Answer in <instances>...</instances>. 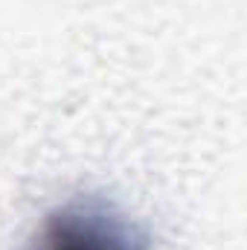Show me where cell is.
Listing matches in <instances>:
<instances>
[{
	"label": "cell",
	"mask_w": 247,
	"mask_h": 250,
	"mask_svg": "<svg viewBox=\"0 0 247 250\" xmlns=\"http://www.w3.org/2000/svg\"><path fill=\"white\" fill-rule=\"evenodd\" d=\"M151 239L108 201L90 195L53 209L26 250H148Z\"/></svg>",
	"instance_id": "obj_1"
}]
</instances>
